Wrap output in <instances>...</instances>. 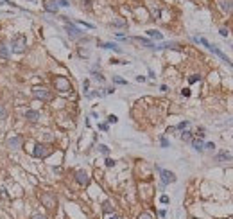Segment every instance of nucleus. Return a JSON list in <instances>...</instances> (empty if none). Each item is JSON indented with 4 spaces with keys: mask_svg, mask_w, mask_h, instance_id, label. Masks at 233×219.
<instances>
[{
    "mask_svg": "<svg viewBox=\"0 0 233 219\" xmlns=\"http://www.w3.org/2000/svg\"><path fill=\"white\" fill-rule=\"evenodd\" d=\"M11 49H13V52H23L25 49H27V40H25V36H22V34H18V36H15L13 40H11Z\"/></svg>",
    "mask_w": 233,
    "mask_h": 219,
    "instance_id": "nucleus-1",
    "label": "nucleus"
},
{
    "mask_svg": "<svg viewBox=\"0 0 233 219\" xmlns=\"http://www.w3.org/2000/svg\"><path fill=\"white\" fill-rule=\"evenodd\" d=\"M61 20H65V31L68 33V36H70V38H81V36H83V31H81L79 27H76L72 22L68 20V18H65V16H63Z\"/></svg>",
    "mask_w": 233,
    "mask_h": 219,
    "instance_id": "nucleus-2",
    "label": "nucleus"
},
{
    "mask_svg": "<svg viewBox=\"0 0 233 219\" xmlns=\"http://www.w3.org/2000/svg\"><path fill=\"white\" fill-rule=\"evenodd\" d=\"M54 86H56V90H58V92H63V94H66V92H70V90H72L70 81L66 79V77H61V76H58V77L54 79Z\"/></svg>",
    "mask_w": 233,
    "mask_h": 219,
    "instance_id": "nucleus-3",
    "label": "nucleus"
},
{
    "mask_svg": "<svg viewBox=\"0 0 233 219\" xmlns=\"http://www.w3.org/2000/svg\"><path fill=\"white\" fill-rule=\"evenodd\" d=\"M160 178H161V185H171L176 181V174L172 171H167V169H160Z\"/></svg>",
    "mask_w": 233,
    "mask_h": 219,
    "instance_id": "nucleus-4",
    "label": "nucleus"
},
{
    "mask_svg": "<svg viewBox=\"0 0 233 219\" xmlns=\"http://www.w3.org/2000/svg\"><path fill=\"white\" fill-rule=\"evenodd\" d=\"M49 153H50V149H49V145H45V144H36L34 145V149H32V155L36 156V158H47L49 156Z\"/></svg>",
    "mask_w": 233,
    "mask_h": 219,
    "instance_id": "nucleus-5",
    "label": "nucleus"
},
{
    "mask_svg": "<svg viewBox=\"0 0 233 219\" xmlns=\"http://www.w3.org/2000/svg\"><path fill=\"white\" fill-rule=\"evenodd\" d=\"M32 95L39 101H50L52 99V92H49L47 88H41V86H38V88L32 90Z\"/></svg>",
    "mask_w": 233,
    "mask_h": 219,
    "instance_id": "nucleus-6",
    "label": "nucleus"
},
{
    "mask_svg": "<svg viewBox=\"0 0 233 219\" xmlns=\"http://www.w3.org/2000/svg\"><path fill=\"white\" fill-rule=\"evenodd\" d=\"M22 144H23V139H22L20 135L7 139V147H9V149H13V151H18V149H22Z\"/></svg>",
    "mask_w": 233,
    "mask_h": 219,
    "instance_id": "nucleus-7",
    "label": "nucleus"
},
{
    "mask_svg": "<svg viewBox=\"0 0 233 219\" xmlns=\"http://www.w3.org/2000/svg\"><path fill=\"white\" fill-rule=\"evenodd\" d=\"M76 181H77L79 185H83V187H86L88 183H90V178H88V174H86V171H83V169H79L76 171Z\"/></svg>",
    "mask_w": 233,
    "mask_h": 219,
    "instance_id": "nucleus-8",
    "label": "nucleus"
},
{
    "mask_svg": "<svg viewBox=\"0 0 233 219\" xmlns=\"http://www.w3.org/2000/svg\"><path fill=\"white\" fill-rule=\"evenodd\" d=\"M41 203H43L47 208H54V207H56V198H54L52 194L45 192V194H41Z\"/></svg>",
    "mask_w": 233,
    "mask_h": 219,
    "instance_id": "nucleus-9",
    "label": "nucleus"
},
{
    "mask_svg": "<svg viewBox=\"0 0 233 219\" xmlns=\"http://www.w3.org/2000/svg\"><path fill=\"white\" fill-rule=\"evenodd\" d=\"M156 50H163V49H172V50H179V43H176V41H165V43H161V45H154Z\"/></svg>",
    "mask_w": 233,
    "mask_h": 219,
    "instance_id": "nucleus-10",
    "label": "nucleus"
},
{
    "mask_svg": "<svg viewBox=\"0 0 233 219\" xmlns=\"http://www.w3.org/2000/svg\"><path fill=\"white\" fill-rule=\"evenodd\" d=\"M0 58H2V60H9V58H11V50L7 49V45L2 40H0Z\"/></svg>",
    "mask_w": 233,
    "mask_h": 219,
    "instance_id": "nucleus-11",
    "label": "nucleus"
},
{
    "mask_svg": "<svg viewBox=\"0 0 233 219\" xmlns=\"http://www.w3.org/2000/svg\"><path fill=\"white\" fill-rule=\"evenodd\" d=\"M147 36H149V40H156V41L163 40V34H161L160 31H156V29H149V31H147Z\"/></svg>",
    "mask_w": 233,
    "mask_h": 219,
    "instance_id": "nucleus-12",
    "label": "nucleus"
},
{
    "mask_svg": "<svg viewBox=\"0 0 233 219\" xmlns=\"http://www.w3.org/2000/svg\"><path fill=\"white\" fill-rule=\"evenodd\" d=\"M190 142H192V147H194L195 151H199V153L204 151V142H203V139H197V137H195V139H192Z\"/></svg>",
    "mask_w": 233,
    "mask_h": 219,
    "instance_id": "nucleus-13",
    "label": "nucleus"
},
{
    "mask_svg": "<svg viewBox=\"0 0 233 219\" xmlns=\"http://www.w3.org/2000/svg\"><path fill=\"white\" fill-rule=\"evenodd\" d=\"M59 5L54 2V0H47L45 2V11H49V13H58Z\"/></svg>",
    "mask_w": 233,
    "mask_h": 219,
    "instance_id": "nucleus-14",
    "label": "nucleus"
},
{
    "mask_svg": "<svg viewBox=\"0 0 233 219\" xmlns=\"http://www.w3.org/2000/svg\"><path fill=\"white\" fill-rule=\"evenodd\" d=\"M25 119L31 120V122H36L39 119V111H36V110H27L25 111Z\"/></svg>",
    "mask_w": 233,
    "mask_h": 219,
    "instance_id": "nucleus-15",
    "label": "nucleus"
},
{
    "mask_svg": "<svg viewBox=\"0 0 233 219\" xmlns=\"http://www.w3.org/2000/svg\"><path fill=\"white\" fill-rule=\"evenodd\" d=\"M233 156L228 153V151H221V153H217L215 155V162H228V160H231Z\"/></svg>",
    "mask_w": 233,
    "mask_h": 219,
    "instance_id": "nucleus-16",
    "label": "nucleus"
},
{
    "mask_svg": "<svg viewBox=\"0 0 233 219\" xmlns=\"http://www.w3.org/2000/svg\"><path fill=\"white\" fill-rule=\"evenodd\" d=\"M100 49H108V50H115V52H122V49L116 43H99Z\"/></svg>",
    "mask_w": 233,
    "mask_h": 219,
    "instance_id": "nucleus-17",
    "label": "nucleus"
},
{
    "mask_svg": "<svg viewBox=\"0 0 233 219\" xmlns=\"http://www.w3.org/2000/svg\"><path fill=\"white\" fill-rule=\"evenodd\" d=\"M102 212H104L106 216H108V214H113V212H115L113 203H111V201H104V203H102Z\"/></svg>",
    "mask_w": 233,
    "mask_h": 219,
    "instance_id": "nucleus-18",
    "label": "nucleus"
},
{
    "mask_svg": "<svg viewBox=\"0 0 233 219\" xmlns=\"http://www.w3.org/2000/svg\"><path fill=\"white\" fill-rule=\"evenodd\" d=\"M219 4H221V9L226 13V11H231V2L230 0H219Z\"/></svg>",
    "mask_w": 233,
    "mask_h": 219,
    "instance_id": "nucleus-19",
    "label": "nucleus"
},
{
    "mask_svg": "<svg viewBox=\"0 0 233 219\" xmlns=\"http://www.w3.org/2000/svg\"><path fill=\"white\" fill-rule=\"evenodd\" d=\"M135 40H136V41H140V43H142V45H145V47H151V49H154V43H153L151 40H147V38H140V36H136Z\"/></svg>",
    "mask_w": 233,
    "mask_h": 219,
    "instance_id": "nucleus-20",
    "label": "nucleus"
},
{
    "mask_svg": "<svg viewBox=\"0 0 233 219\" xmlns=\"http://www.w3.org/2000/svg\"><path fill=\"white\" fill-rule=\"evenodd\" d=\"M92 74H93V79L99 81V83H104V76L100 74V72H97V70H92Z\"/></svg>",
    "mask_w": 233,
    "mask_h": 219,
    "instance_id": "nucleus-21",
    "label": "nucleus"
},
{
    "mask_svg": "<svg viewBox=\"0 0 233 219\" xmlns=\"http://www.w3.org/2000/svg\"><path fill=\"white\" fill-rule=\"evenodd\" d=\"M192 139H194V137H192V133H190V131H187V129H185V131L181 133V140L188 142V140H192Z\"/></svg>",
    "mask_w": 233,
    "mask_h": 219,
    "instance_id": "nucleus-22",
    "label": "nucleus"
},
{
    "mask_svg": "<svg viewBox=\"0 0 233 219\" xmlns=\"http://www.w3.org/2000/svg\"><path fill=\"white\" fill-rule=\"evenodd\" d=\"M138 219H154V216L151 214V212H142V214H138Z\"/></svg>",
    "mask_w": 233,
    "mask_h": 219,
    "instance_id": "nucleus-23",
    "label": "nucleus"
},
{
    "mask_svg": "<svg viewBox=\"0 0 233 219\" xmlns=\"http://www.w3.org/2000/svg\"><path fill=\"white\" fill-rule=\"evenodd\" d=\"M99 151H100L102 155H106V156L110 155V147H108V145H104V144H100V145H99Z\"/></svg>",
    "mask_w": 233,
    "mask_h": 219,
    "instance_id": "nucleus-24",
    "label": "nucleus"
},
{
    "mask_svg": "<svg viewBox=\"0 0 233 219\" xmlns=\"http://www.w3.org/2000/svg\"><path fill=\"white\" fill-rule=\"evenodd\" d=\"M197 81H201V76H199V74H194V76L188 77V83H190V84H194V83H197Z\"/></svg>",
    "mask_w": 233,
    "mask_h": 219,
    "instance_id": "nucleus-25",
    "label": "nucleus"
},
{
    "mask_svg": "<svg viewBox=\"0 0 233 219\" xmlns=\"http://www.w3.org/2000/svg\"><path fill=\"white\" fill-rule=\"evenodd\" d=\"M5 117H7V110H5V106L0 104V120H4Z\"/></svg>",
    "mask_w": 233,
    "mask_h": 219,
    "instance_id": "nucleus-26",
    "label": "nucleus"
},
{
    "mask_svg": "<svg viewBox=\"0 0 233 219\" xmlns=\"http://www.w3.org/2000/svg\"><path fill=\"white\" fill-rule=\"evenodd\" d=\"M113 25H115V27H127V22L126 20H115Z\"/></svg>",
    "mask_w": 233,
    "mask_h": 219,
    "instance_id": "nucleus-27",
    "label": "nucleus"
},
{
    "mask_svg": "<svg viewBox=\"0 0 233 219\" xmlns=\"http://www.w3.org/2000/svg\"><path fill=\"white\" fill-rule=\"evenodd\" d=\"M113 83H116V84H127V81L122 79L120 76H115V77H113Z\"/></svg>",
    "mask_w": 233,
    "mask_h": 219,
    "instance_id": "nucleus-28",
    "label": "nucleus"
},
{
    "mask_svg": "<svg viewBox=\"0 0 233 219\" xmlns=\"http://www.w3.org/2000/svg\"><path fill=\"white\" fill-rule=\"evenodd\" d=\"M188 124H190L188 120H183V122H179V124L176 126V129H185V128H188Z\"/></svg>",
    "mask_w": 233,
    "mask_h": 219,
    "instance_id": "nucleus-29",
    "label": "nucleus"
},
{
    "mask_svg": "<svg viewBox=\"0 0 233 219\" xmlns=\"http://www.w3.org/2000/svg\"><path fill=\"white\" fill-rule=\"evenodd\" d=\"M160 144H161V147H169L171 145V142L165 139V137H160Z\"/></svg>",
    "mask_w": 233,
    "mask_h": 219,
    "instance_id": "nucleus-30",
    "label": "nucleus"
},
{
    "mask_svg": "<svg viewBox=\"0 0 233 219\" xmlns=\"http://www.w3.org/2000/svg\"><path fill=\"white\" fill-rule=\"evenodd\" d=\"M54 2H56L58 5H63V7H68V5H70V4H68V0H54Z\"/></svg>",
    "mask_w": 233,
    "mask_h": 219,
    "instance_id": "nucleus-31",
    "label": "nucleus"
},
{
    "mask_svg": "<svg viewBox=\"0 0 233 219\" xmlns=\"http://www.w3.org/2000/svg\"><path fill=\"white\" fill-rule=\"evenodd\" d=\"M108 122H110V124H116V122H118L116 115H110V117H108Z\"/></svg>",
    "mask_w": 233,
    "mask_h": 219,
    "instance_id": "nucleus-32",
    "label": "nucleus"
},
{
    "mask_svg": "<svg viewBox=\"0 0 233 219\" xmlns=\"http://www.w3.org/2000/svg\"><path fill=\"white\" fill-rule=\"evenodd\" d=\"M115 163H116L115 160H111V158H106V167H113Z\"/></svg>",
    "mask_w": 233,
    "mask_h": 219,
    "instance_id": "nucleus-33",
    "label": "nucleus"
},
{
    "mask_svg": "<svg viewBox=\"0 0 233 219\" xmlns=\"http://www.w3.org/2000/svg\"><path fill=\"white\" fill-rule=\"evenodd\" d=\"M181 95H183V97H190V90H188V88H183V90H181Z\"/></svg>",
    "mask_w": 233,
    "mask_h": 219,
    "instance_id": "nucleus-34",
    "label": "nucleus"
},
{
    "mask_svg": "<svg viewBox=\"0 0 233 219\" xmlns=\"http://www.w3.org/2000/svg\"><path fill=\"white\" fill-rule=\"evenodd\" d=\"M204 149H215V144L214 142H206L204 144Z\"/></svg>",
    "mask_w": 233,
    "mask_h": 219,
    "instance_id": "nucleus-35",
    "label": "nucleus"
},
{
    "mask_svg": "<svg viewBox=\"0 0 233 219\" xmlns=\"http://www.w3.org/2000/svg\"><path fill=\"white\" fill-rule=\"evenodd\" d=\"M160 201H161V203H163V205H167V203H169V201H171V199H169V196H165V194H163V196H161V198H160Z\"/></svg>",
    "mask_w": 233,
    "mask_h": 219,
    "instance_id": "nucleus-36",
    "label": "nucleus"
},
{
    "mask_svg": "<svg viewBox=\"0 0 233 219\" xmlns=\"http://www.w3.org/2000/svg\"><path fill=\"white\" fill-rule=\"evenodd\" d=\"M219 33H221V36H224V38L228 36V31H226V27H221V31H219Z\"/></svg>",
    "mask_w": 233,
    "mask_h": 219,
    "instance_id": "nucleus-37",
    "label": "nucleus"
},
{
    "mask_svg": "<svg viewBox=\"0 0 233 219\" xmlns=\"http://www.w3.org/2000/svg\"><path fill=\"white\" fill-rule=\"evenodd\" d=\"M79 23H81V25H84L86 29H93V25H92V23H86V22H79Z\"/></svg>",
    "mask_w": 233,
    "mask_h": 219,
    "instance_id": "nucleus-38",
    "label": "nucleus"
},
{
    "mask_svg": "<svg viewBox=\"0 0 233 219\" xmlns=\"http://www.w3.org/2000/svg\"><path fill=\"white\" fill-rule=\"evenodd\" d=\"M32 219H47V216H43V214H36V216H32Z\"/></svg>",
    "mask_w": 233,
    "mask_h": 219,
    "instance_id": "nucleus-39",
    "label": "nucleus"
},
{
    "mask_svg": "<svg viewBox=\"0 0 233 219\" xmlns=\"http://www.w3.org/2000/svg\"><path fill=\"white\" fill-rule=\"evenodd\" d=\"M99 129H102V131H108V124H100V126H99Z\"/></svg>",
    "mask_w": 233,
    "mask_h": 219,
    "instance_id": "nucleus-40",
    "label": "nucleus"
},
{
    "mask_svg": "<svg viewBox=\"0 0 233 219\" xmlns=\"http://www.w3.org/2000/svg\"><path fill=\"white\" fill-rule=\"evenodd\" d=\"M136 81H138V83H144L145 77H144V76H136Z\"/></svg>",
    "mask_w": 233,
    "mask_h": 219,
    "instance_id": "nucleus-41",
    "label": "nucleus"
},
{
    "mask_svg": "<svg viewBox=\"0 0 233 219\" xmlns=\"http://www.w3.org/2000/svg\"><path fill=\"white\" fill-rule=\"evenodd\" d=\"M160 217H167V210H160Z\"/></svg>",
    "mask_w": 233,
    "mask_h": 219,
    "instance_id": "nucleus-42",
    "label": "nucleus"
},
{
    "mask_svg": "<svg viewBox=\"0 0 233 219\" xmlns=\"http://www.w3.org/2000/svg\"><path fill=\"white\" fill-rule=\"evenodd\" d=\"M106 219H118V216H116V214H111V216H106Z\"/></svg>",
    "mask_w": 233,
    "mask_h": 219,
    "instance_id": "nucleus-43",
    "label": "nucleus"
},
{
    "mask_svg": "<svg viewBox=\"0 0 233 219\" xmlns=\"http://www.w3.org/2000/svg\"><path fill=\"white\" fill-rule=\"evenodd\" d=\"M113 92H115V88H108V90H106V94H108V95H111Z\"/></svg>",
    "mask_w": 233,
    "mask_h": 219,
    "instance_id": "nucleus-44",
    "label": "nucleus"
},
{
    "mask_svg": "<svg viewBox=\"0 0 233 219\" xmlns=\"http://www.w3.org/2000/svg\"><path fill=\"white\" fill-rule=\"evenodd\" d=\"M4 4H7V0H0V5H4Z\"/></svg>",
    "mask_w": 233,
    "mask_h": 219,
    "instance_id": "nucleus-45",
    "label": "nucleus"
},
{
    "mask_svg": "<svg viewBox=\"0 0 233 219\" xmlns=\"http://www.w3.org/2000/svg\"><path fill=\"white\" fill-rule=\"evenodd\" d=\"M231 9H233V7H231Z\"/></svg>",
    "mask_w": 233,
    "mask_h": 219,
    "instance_id": "nucleus-46",
    "label": "nucleus"
},
{
    "mask_svg": "<svg viewBox=\"0 0 233 219\" xmlns=\"http://www.w3.org/2000/svg\"><path fill=\"white\" fill-rule=\"evenodd\" d=\"M231 219H233V217H231Z\"/></svg>",
    "mask_w": 233,
    "mask_h": 219,
    "instance_id": "nucleus-47",
    "label": "nucleus"
}]
</instances>
